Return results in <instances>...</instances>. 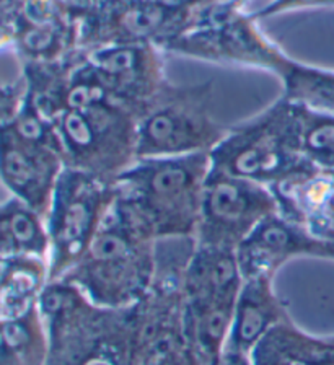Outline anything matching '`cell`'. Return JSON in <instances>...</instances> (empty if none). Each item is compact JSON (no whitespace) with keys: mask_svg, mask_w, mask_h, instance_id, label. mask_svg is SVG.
I'll return each mask as SVG.
<instances>
[{"mask_svg":"<svg viewBox=\"0 0 334 365\" xmlns=\"http://www.w3.org/2000/svg\"><path fill=\"white\" fill-rule=\"evenodd\" d=\"M0 365H20L4 338L2 328H0Z\"/></svg>","mask_w":334,"mask_h":365,"instance_id":"27","label":"cell"},{"mask_svg":"<svg viewBox=\"0 0 334 365\" xmlns=\"http://www.w3.org/2000/svg\"><path fill=\"white\" fill-rule=\"evenodd\" d=\"M54 125L66 167L116 181L137 160V118L116 101L64 111Z\"/></svg>","mask_w":334,"mask_h":365,"instance_id":"8","label":"cell"},{"mask_svg":"<svg viewBox=\"0 0 334 365\" xmlns=\"http://www.w3.org/2000/svg\"><path fill=\"white\" fill-rule=\"evenodd\" d=\"M331 176H333V180H334V173H333V175H331Z\"/></svg>","mask_w":334,"mask_h":365,"instance_id":"28","label":"cell"},{"mask_svg":"<svg viewBox=\"0 0 334 365\" xmlns=\"http://www.w3.org/2000/svg\"><path fill=\"white\" fill-rule=\"evenodd\" d=\"M157 272V240L116 197L80 261L58 281L80 290L92 304L124 308L149 294Z\"/></svg>","mask_w":334,"mask_h":365,"instance_id":"2","label":"cell"},{"mask_svg":"<svg viewBox=\"0 0 334 365\" xmlns=\"http://www.w3.org/2000/svg\"><path fill=\"white\" fill-rule=\"evenodd\" d=\"M217 365H253V362H251V357L245 356V354L224 351Z\"/></svg>","mask_w":334,"mask_h":365,"instance_id":"26","label":"cell"},{"mask_svg":"<svg viewBox=\"0 0 334 365\" xmlns=\"http://www.w3.org/2000/svg\"><path fill=\"white\" fill-rule=\"evenodd\" d=\"M212 100V82H168L137 119V158L211 153L227 133Z\"/></svg>","mask_w":334,"mask_h":365,"instance_id":"7","label":"cell"},{"mask_svg":"<svg viewBox=\"0 0 334 365\" xmlns=\"http://www.w3.org/2000/svg\"><path fill=\"white\" fill-rule=\"evenodd\" d=\"M85 54L111 98L137 119L169 82L165 51L154 44H111Z\"/></svg>","mask_w":334,"mask_h":365,"instance_id":"12","label":"cell"},{"mask_svg":"<svg viewBox=\"0 0 334 365\" xmlns=\"http://www.w3.org/2000/svg\"><path fill=\"white\" fill-rule=\"evenodd\" d=\"M245 0H215L165 53L215 64L241 66L284 77L293 57L266 34Z\"/></svg>","mask_w":334,"mask_h":365,"instance_id":"6","label":"cell"},{"mask_svg":"<svg viewBox=\"0 0 334 365\" xmlns=\"http://www.w3.org/2000/svg\"><path fill=\"white\" fill-rule=\"evenodd\" d=\"M116 197V181L64 168L46 214L49 281L62 279L80 261Z\"/></svg>","mask_w":334,"mask_h":365,"instance_id":"9","label":"cell"},{"mask_svg":"<svg viewBox=\"0 0 334 365\" xmlns=\"http://www.w3.org/2000/svg\"><path fill=\"white\" fill-rule=\"evenodd\" d=\"M297 105L298 148L305 162L323 173H334V113Z\"/></svg>","mask_w":334,"mask_h":365,"instance_id":"21","label":"cell"},{"mask_svg":"<svg viewBox=\"0 0 334 365\" xmlns=\"http://www.w3.org/2000/svg\"><path fill=\"white\" fill-rule=\"evenodd\" d=\"M49 258L46 217L10 196L0 204V259Z\"/></svg>","mask_w":334,"mask_h":365,"instance_id":"19","label":"cell"},{"mask_svg":"<svg viewBox=\"0 0 334 365\" xmlns=\"http://www.w3.org/2000/svg\"><path fill=\"white\" fill-rule=\"evenodd\" d=\"M310 9H334V0H271L263 9L251 11V15L254 20L263 21L266 19L287 14V11Z\"/></svg>","mask_w":334,"mask_h":365,"instance_id":"23","label":"cell"},{"mask_svg":"<svg viewBox=\"0 0 334 365\" xmlns=\"http://www.w3.org/2000/svg\"><path fill=\"white\" fill-rule=\"evenodd\" d=\"M64 168L59 144L26 134L12 121L0 124V181L10 196L46 217Z\"/></svg>","mask_w":334,"mask_h":365,"instance_id":"11","label":"cell"},{"mask_svg":"<svg viewBox=\"0 0 334 365\" xmlns=\"http://www.w3.org/2000/svg\"><path fill=\"white\" fill-rule=\"evenodd\" d=\"M152 365H199V362L183 338L174 342L173 346H169Z\"/></svg>","mask_w":334,"mask_h":365,"instance_id":"25","label":"cell"},{"mask_svg":"<svg viewBox=\"0 0 334 365\" xmlns=\"http://www.w3.org/2000/svg\"><path fill=\"white\" fill-rule=\"evenodd\" d=\"M281 82L291 100L334 113V68L293 59Z\"/></svg>","mask_w":334,"mask_h":365,"instance_id":"22","label":"cell"},{"mask_svg":"<svg viewBox=\"0 0 334 365\" xmlns=\"http://www.w3.org/2000/svg\"><path fill=\"white\" fill-rule=\"evenodd\" d=\"M271 190L282 215L334 248V180L330 173L311 171Z\"/></svg>","mask_w":334,"mask_h":365,"instance_id":"15","label":"cell"},{"mask_svg":"<svg viewBox=\"0 0 334 365\" xmlns=\"http://www.w3.org/2000/svg\"><path fill=\"white\" fill-rule=\"evenodd\" d=\"M291 315L274 289V279H243L224 351L250 356L254 346L281 319Z\"/></svg>","mask_w":334,"mask_h":365,"instance_id":"16","label":"cell"},{"mask_svg":"<svg viewBox=\"0 0 334 365\" xmlns=\"http://www.w3.org/2000/svg\"><path fill=\"white\" fill-rule=\"evenodd\" d=\"M241 284L236 251L196 243L183 272V300L235 302Z\"/></svg>","mask_w":334,"mask_h":365,"instance_id":"17","label":"cell"},{"mask_svg":"<svg viewBox=\"0 0 334 365\" xmlns=\"http://www.w3.org/2000/svg\"><path fill=\"white\" fill-rule=\"evenodd\" d=\"M296 258L334 261V248L281 212L269 215L236 250L243 279L271 277Z\"/></svg>","mask_w":334,"mask_h":365,"instance_id":"13","label":"cell"},{"mask_svg":"<svg viewBox=\"0 0 334 365\" xmlns=\"http://www.w3.org/2000/svg\"><path fill=\"white\" fill-rule=\"evenodd\" d=\"M48 282L46 259H0V322L19 318L36 308Z\"/></svg>","mask_w":334,"mask_h":365,"instance_id":"20","label":"cell"},{"mask_svg":"<svg viewBox=\"0 0 334 365\" xmlns=\"http://www.w3.org/2000/svg\"><path fill=\"white\" fill-rule=\"evenodd\" d=\"M209 171V153L137 158L116 180L118 197L155 240H196Z\"/></svg>","mask_w":334,"mask_h":365,"instance_id":"3","label":"cell"},{"mask_svg":"<svg viewBox=\"0 0 334 365\" xmlns=\"http://www.w3.org/2000/svg\"><path fill=\"white\" fill-rule=\"evenodd\" d=\"M194 242L157 240L155 281L131 307H98L75 285L49 281L38 302L49 339L46 365H152L183 339V272Z\"/></svg>","mask_w":334,"mask_h":365,"instance_id":"1","label":"cell"},{"mask_svg":"<svg viewBox=\"0 0 334 365\" xmlns=\"http://www.w3.org/2000/svg\"><path fill=\"white\" fill-rule=\"evenodd\" d=\"M12 46L25 64L58 62L80 49L77 23L62 0H21Z\"/></svg>","mask_w":334,"mask_h":365,"instance_id":"14","label":"cell"},{"mask_svg":"<svg viewBox=\"0 0 334 365\" xmlns=\"http://www.w3.org/2000/svg\"><path fill=\"white\" fill-rule=\"evenodd\" d=\"M209 157L212 170L268 187L318 171L300 153L297 105L284 93L254 116L227 125Z\"/></svg>","mask_w":334,"mask_h":365,"instance_id":"4","label":"cell"},{"mask_svg":"<svg viewBox=\"0 0 334 365\" xmlns=\"http://www.w3.org/2000/svg\"><path fill=\"white\" fill-rule=\"evenodd\" d=\"M276 212L279 205L271 187L211 168L204 185L196 243L236 251Z\"/></svg>","mask_w":334,"mask_h":365,"instance_id":"10","label":"cell"},{"mask_svg":"<svg viewBox=\"0 0 334 365\" xmlns=\"http://www.w3.org/2000/svg\"><path fill=\"white\" fill-rule=\"evenodd\" d=\"M83 51L111 44H154L165 51L215 0H62Z\"/></svg>","mask_w":334,"mask_h":365,"instance_id":"5","label":"cell"},{"mask_svg":"<svg viewBox=\"0 0 334 365\" xmlns=\"http://www.w3.org/2000/svg\"><path fill=\"white\" fill-rule=\"evenodd\" d=\"M21 0H0V48L14 43V20Z\"/></svg>","mask_w":334,"mask_h":365,"instance_id":"24","label":"cell"},{"mask_svg":"<svg viewBox=\"0 0 334 365\" xmlns=\"http://www.w3.org/2000/svg\"><path fill=\"white\" fill-rule=\"evenodd\" d=\"M253 365H334V336H316L288 315L266 333L250 354Z\"/></svg>","mask_w":334,"mask_h":365,"instance_id":"18","label":"cell"}]
</instances>
